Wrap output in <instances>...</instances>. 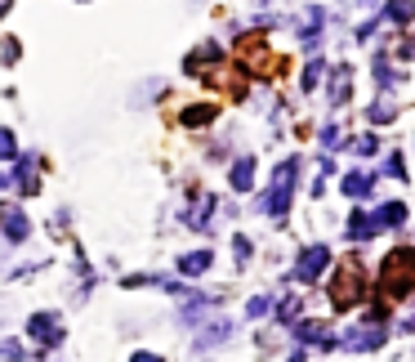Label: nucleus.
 <instances>
[{"mask_svg": "<svg viewBox=\"0 0 415 362\" xmlns=\"http://www.w3.org/2000/svg\"><path fill=\"white\" fill-rule=\"evenodd\" d=\"M379 286H384L389 300H402V295L415 291V246L406 251H393L384 259V277H379Z\"/></svg>", "mask_w": 415, "mask_h": 362, "instance_id": "f257e3e1", "label": "nucleus"}, {"mask_svg": "<svg viewBox=\"0 0 415 362\" xmlns=\"http://www.w3.org/2000/svg\"><path fill=\"white\" fill-rule=\"evenodd\" d=\"M362 291H367V277H362V259H357V255H348L344 264H340V277L330 282V304H335L340 314H344V309H353V304H357V295H362Z\"/></svg>", "mask_w": 415, "mask_h": 362, "instance_id": "f03ea898", "label": "nucleus"}, {"mask_svg": "<svg viewBox=\"0 0 415 362\" xmlns=\"http://www.w3.org/2000/svg\"><path fill=\"white\" fill-rule=\"evenodd\" d=\"M295 170H300V166H295V161H286V166L277 170V179H273V192L263 197V206H268L273 215H281V210L290 206V192H295Z\"/></svg>", "mask_w": 415, "mask_h": 362, "instance_id": "7ed1b4c3", "label": "nucleus"}, {"mask_svg": "<svg viewBox=\"0 0 415 362\" xmlns=\"http://www.w3.org/2000/svg\"><path fill=\"white\" fill-rule=\"evenodd\" d=\"M27 336L36 344H45V349H58L63 344V322L54 314H36V318H27Z\"/></svg>", "mask_w": 415, "mask_h": 362, "instance_id": "20e7f679", "label": "nucleus"}, {"mask_svg": "<svg viewBox=\"0 0 415 362\" xmlns=\"http://www.w3.org/2000/svg\"><path fill=\"white\" fill-rule=\"evenodd\" d=\"M0 228H5V237H9V242H27V233H31V224H27V215H23L19 206L0 215Z\"/></svg>", "mask_w": 415, "mask_h": 362, "instance_id": "39448f33", "label": "nucleus"}, {"mask_svg": "<svg viewBox=\"0 0 415 362\" xmlns=\"http://www.w3.org/2000/svg\"><path fill=\"white\" fill-rule=\"evenodd\" d=\"M326 259H330V251H326V246H308V251H304V259H300V269H295V273H300V277H317V269L326 264Z\"/></svg>", "mask_w": 415, "mask_h": 362, "instance_id": "423d86ee", "label": "nucleus"}, {"mask_svg": "<svg viewBox=\"0 0 415 362\" xmlns=\"http://www.w3.org/2000/svg\"><path fill=\"white\" fill-rule=\"evenodd\" d=\"M179 269H184L188 277H192V273H206V269H210V251H196V255H184V259H179Z\"/></svg>", "mask_w": 415, "mask_h": 362, "instance_id": "0eeeda50", "label": "nucleus"}, {"mask_svg": "<svg viewBox=\"0 0 415 362\" xmlns=\"http://www.w3.org/2000/svg\"><path fill=\"white\" fill-rule=\"evenodd\" d=\"M251 170H255L251 161H237V166H232V188H237V192H246V188L255 184V175H251Z\"/></svg>", "mask_w": 415, "mask_h": 362, "instance_id": "6e6552de", "label": "nucleus"}, {"mask_svg": "<svg viewBox=\"0 0 415 362\" xmlns=\"http://www.w3.org/2000/svg\"><path fill=\"white\" fill-rule=\"evenodd\" d=\"M411 14H415L411 0H389V19H393V23H406Z\"/></svg>", "mask_w": 415, "mask_h": 362, "instance_id": "1a4fd4ad", "label": "nucleus"}, {"mask_svg": "<svg viewBox=\"0 0 415 362\" xmlns=\"http://www.w3.org/2000/svg\"><path fill=\"white\" fill-rule=\"evenodd\" d=\"M210 117H214V108H188L184 112V125H206Z\"/></svg>", "mask_w": 415, "mask_h": 362, "instance_id": "9d476101", "label": "nucleus"}, {"mask_svg": "<svg viewBox=\"0 0 415 362\" xmlns=\"http://www.w3.org/2000/svg\"><path fill=\"white\" fill-rule=\"evenodd\" d=\"M14 152H19V143H14V135H9V130H0V161H9Z\"/></svg>", "mask_w": 415, "mask_h": 362, "instance_id": "9b49d317", "label": "nucleus"}, {"mask_svg": "<svg viewBox=\"0 0 415 362\" xmlns=\"http://www.w3.org/2000/svg\"><path fill=\"white\" fill-rule=\"evenodd\" d=\"M130 362H161V358H157V353H135Z\"/></svg>", "mask_w": 415, "mask_h": 362, "instance_id": "f8f14e48", "label": "nucleus"}]
</instances>
